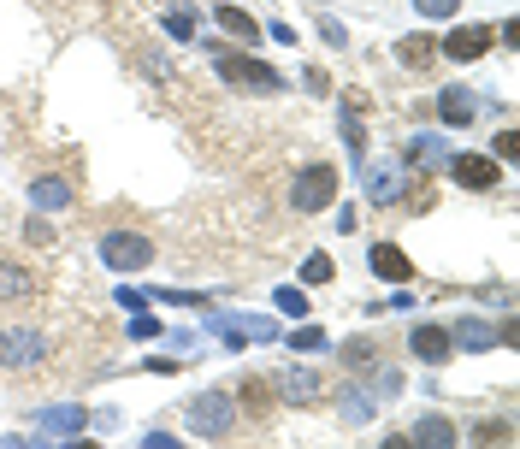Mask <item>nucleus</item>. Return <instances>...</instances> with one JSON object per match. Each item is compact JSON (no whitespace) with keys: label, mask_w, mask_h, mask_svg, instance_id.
Masks as SVG:
<instances>
[{"label":"nucleus","mask_w":520,"mask_h":449,"mask_svg":"<svg viewBox=\"0 0 520 449\" xmlns=\"http://www.w3.org/2000/svg\"><path fill=\"white\" fill-rule=\"evenodd\" d=\"M184 420H190L195 438L219 444V438H231V432H237V396H231V390H201V396H190Z\"/></svg>","instance_id":"nucleus-1"},{"label":"nucleus","mask_w":520,"mask_h":449,"mask_svg":"<svg viewBox=\"0 0 520 449\" xmlns=\"http://www.w3.org/2000/svg\"><path fill=\"white\" fill-rule=\"evenodd\" d=\"M290 207H296V213H325V207H337V166H331V160L302 166V172L290 178Z\"/></svg>","instance_id":"nucleus-2"},{"label":"nucleus","mask_w":520,"mask_h":449,"mask_svg":"<svg viewBox=\"0 0 520 449\" xmlns=\"http://www.w3.org/2000/svg\"><path fill=\"white\" fill-rule=\"evenodd\" d=\"M48 349H54V337L36 331V325H12V331H0V367H6V373H30V367H42Z\"/></svg>","instance_id":"nucleus-3"},{"label":"nucleus","mask_w":520,"mask_h":449,"mask_svg":"<svg viewBox=\"0 0 520 449\" xmlns=\"http://www.w3.org/2000/svg\"><path fill=\"white\" fill-rule=\"evenodd\" d=\"M95 255L101 266H113V272H148V260H154V243L142 237V231H101V243H95Z\"/></svg>","instance_id":"nucleus-4"},{"label":"nucleus","mask_w":520,"mask_h":449,"mask_svg":"<svg viewBox=\"0 0 520 449\" xmlns=\"http://www.w3.org/2000/svg\"><path fill=\"white\" fill-rule=\"evenodd\" d=\"M213 65H219V77L231 83V89H255V95H272L284 77L272 71V65H260L255 54H231V48H219L213 54Z\"/></svg>","instance_id":"nucleus-5"},{"label":"nucleus","mask_w":520,"mask_h":449,"mask_svg":"<svg viewBox=\"0 0 520 449\" xmlns=\"http://www.w3.org/2000/svg\"><path fill=\"white\" fill-rule=\"evenodd\" d=\"M361 190H367L373 207H396V201L408 195V178H402L396 160H367V154H361Z\"/></svg>","instance_id":"nucleus-6"},{"label":"nucleus","mask_w":520,"mask_h":449,"mask_svg":"<svg viewBox=\"0 0 520 449\" xmlns=\"http://www.w3.org/2000/svg\"><path fill=\"white\" fill-rule=\"evenodd\" d=\"M207 331H219L231 349H243L249 337H255V343H272V337H278V325L260 320V314H213V320H207Z\"/></svg>","instance_id":"nucleus-7"},{"label":"nucleus","mask_w":520,"mask_h":449,"mask_svg":"<svg viewBox=\"0 0 520 449\" xmlns=\"http://www.w3.org/2000/svg\"><path fill=\"white\" fill-rule=\"evenodd\" d=\"M438 54H450L455 65H479L491 54V30H485V24H455L450 36L438 42Z\"/></svg>","instance_id":"nucleus-8"},{"label":"nucleus","mask_w":520,"mask_h":449,"mask_svg":"<svg viewBox=\"0 0 520 449\" xmlns=\"http://www.w3.org/2000/svg\"><path fill=\"white\" fill-rule=\"evenodd\" d=\"M444 166H450V178L461 190H497V178H503V166L491 154H450Z\"/></svg>","instance_id":"nucleus-9"},{"label":"nucleus","mask_w":520,"mask_h":449,"mask_svg":"<svg viewBox=\"0 0 520 449\" xmlns=\"http://www.w3.org/2000/svg\"><path fill=\"white\" fill-rule=\"evenodd\" d=\"M408 349H414V361H426V367H444L455 349H450V325H414L408 331Z\"/></svg>","instance_id":"nucleus-10"},{"label":"nucleus","mask_w":520,"mask_h":449,"mask_svg":"<svg viewBox=\"0 0 520 449\" xmlns=\"http://www.w3.org/2000/svg\"><path fill=\"white\" fill-rule=\"evenodd\" d=\"M438 119H444L450 130L473 125V119H479V95H473L467 83H450V89H438Z\"/></svg>","instance_id":"nucleus-11"},{"label":"nucleus","mask_w":520,"mask_h":449,"mask_svg":"<svg viewBox=\"0 0 520 449\" xmlns=\"http://www.w3.org/2000/svg\"><path fill=\"white\" fill-rule=\"evenodd\" d=\"M36 426H42L48 438H83V432H89V408H77V402L42 408V414H36Z\"/></svg>","instance_id":"nucleus-12"},{"label":"nucleus","mask_w":520,"mask_h":449,"mask_svg":"<svg viewBox=\"0 0 520 449\" xmlns=\"http://www.w3.org/2000/svg\"><path fill=\"white\" fill-rule=\"evenodd\" d=\"M373 408H379L373 385H337V420H343V426H367Z\"/></svg>","instance_id":"nucleus-13"},{"label":"nucleus","mask_w":520,"mask_h":449,"mask_svg":"<svg viewBox=\"0 0 520 449\" xmlns=\"http://www.w3.org/2000/svg\"><path fill=\"white\" fill-rule=\"evenodd\" d=\"M450 349H467V355H485V349H497V325H485L479 314L455 320V325H450Z\"/></svg>","instance_id":"nucleus-14"},{"label":"nucleus","mask_w":520,"mask_h":449,"mask_svg":"<svg viewBox=\"0 0 520 449\" xmlns=\"http://www.w3.org/2000/svg\"><path fill=\"white\" fill-rule=\"evenodd\" d=\"M396 65L402 71H426V65L438 60V42H432V30H414V36H396Z\"/></svg>","instance_id":"nucleus-15"},{"label":"nucleus","mask_w":520,"mask_h":449,"mask_svg":"<svg viewBox=\"0 0 520 449\" xmlns=\"http://www.w3.org/2000/svg\"><path fill=\"white\" fill-rule=\"evenodd\" d=\"M450 154H455V148L444 142V136H438V130H420V136L408 142V160H414L420 172H438V166H444Z\"/></svg>","instance_id":"nucleus-16"},{"label":"nucleus","mask_w":520,"mask_h":449,"mask_svg":"<svg viewBox=\"0 0 520 449\" xmlns=\"http://www.w3.org/2000/svg\"><path fill=\"white\" fill-rule=\"evenodd\" d=\"M373 272H379L385 284H408V278H414V260L402 255L396 243H373Z\"/></svg>","instance_id":"nucleus-17"},{"label":"nucleus","mask_w":520,"mask_h":449,"mask_svg":"<svg viewBox=\"0 0 520 449\" xmlns=\"http://www.w3.org/2000/svg\"><path fill=\"white\" fill-rule=\"evenodd\" d=\"M213 18H219V30H231V36H237L243 48H255L260 36H266V30H260L255 18H249L243 6H231V0H225V6H213Z\"/></svg>","instance_id":"nucleus-18"},{"label":"nucleus","mask_w":520,"mask_h":449,"mask_svg":"<svg viewBox=\"0 0 520 449\" xmlns=\"http://www.w3.org/2000/svg\"><path fill=\"white\" fill-rule=\"evenodd\" d=\"M408 444H432V449L455 444V426H450V414H420V420H414V432H408Z\"/></svg>","instance_id":"nucleus-19"},{"label":"nucleus","mask_w":520,"mask_h":449,"mask_svg":"<svg viewBox=\"0 0 520 449\" xmlns=\"http://www.w3.org/2000/svg\"><path fill=\"white\" fill-rule=\"evenodd\" d=\"M278 390H284L290 402H314V396H320V373H314V367H284V373H278Z\"/></svg>","instance_id":"nucleus-20"},{"label":"nucleus","mask_w":520,"mask_h":449,"mask_svg":"<svg viewBox=\"0 0 520 449\" xmlns=\"http://www.w3.org/2000/svg\"><path fill=\"white\" fill-rule=\"evenodd\" d=\"M30 296H36V278H30L24 266L0 260V302H30Z\"/></svg>","instance_id":"nucleus-21"},{"label":"nucleus","mask_w":520,"mask_h":449,"mask_svg":"<svg viewBox=\"0 0 520 449\" xmlns=\"http://www.w3.org/2000/svg\"><path fill=\"white\" fill-rule=\"evenodd\" d=\"M30 201H36L42 213H60V207H71V184H65V178H36V184H30Z\"/></svg>","instance_id":"nucleus-22"},{"label":"nucleus","mask_w":520,"mask_h":449,"mask_svg":"<svg viewBox=\"0 0 520 449\" xmlns=\"http://www.w3.org/2000/svg\"><path fill=\"white\" fill-rule=\"evenodd\" d=\"M337 355H343L355 373H373V367H379V343H367V337H349V343H337Z\"/></svg>","instance_id":"nucleus-23"},{"label":"nucleus","mask_w":520,"mask_h":449,"mask_svg":"<svg viewBox=\"0 0 520 449\" xmlns=\"http://www.w3.org/2000/svg\"><path fill=\"white\" fill-rule=\"evenodd\" d=\"M160 24H166V36H172V42H195V6H184V0H172Z\"/></svg>","instance_id":"nucleus-24"},{"label":"nucleus","mask_w":520,"mask_h":449,"mask_svg":"<svg viewBox=\"0 0 520 449\" xmlns=\"http://www.w3.org/2000/svg\"><path fill=\"white\" fill-rule=\"evenodd\" d=\"M272 308H278V314H290V320H308V314H314V302H308L296 284H278V290H272Z\"/></svg>","instance_id":"nucleus-25"},{"label":"nucleus","mask_w":520,"mask_h":449,"mask_svg":"<svg viewBox=\"0 0 520 449\" xmlns=\"http://www.w3.org/2000/svg\"><path fill=\"white\" fill-rule=\"evenodd\" d=\"M509 438H515L509 420H479V426H473V444H509Z\"/></svg>","instance_id":"nucleus-26"},{"label":"nucleus","mask_w":520,"mask_h":449,"mask_svg":"<svg viewBox=\"0 0 520 449\" xmlns=\"http://www.w3.org/2000/svg\"><path fill=\"white\" fill-rule=\"evenodd\" d=\"M331 272H337V266H331V255H308V260H302V284H325Z\"/></svg>","instance_id":"nucleus-27"},{"label":"nucleus","mask_w":520,"mask_h":449,"mask_svg":"<svg viewBox=\"0 0 520 449\" xmlns=\"http://www.w3.org/2000/svg\"><path fill=\"white\" fill-rule=\"evenodd\" d=\"M343 142H349V154H355V160L367 154V130H361V119H355V113H343Z\"/></svg>","instance_id":"nucleus-28"},{"label":"nucleus","mask_w":520,"mask_h":449,"mask_svg":"<svg viewBox=\"0 0 520 449\" xmlns=\"http://www.w3.org/2000/svg\"><path fill=\"white\" fill-rule=\"evenodd\" d=\"M290 349H331V337L320 325H302V331H290Z\"/></svg>","instance_id":"nucleus-29"},{"label":"nucleus","mask_w":520,"mask_h":449,"mask_svg":"<svg viewBox=\"0 0 520 449\" xmlns=\"http://www.w3.org/2000/svg\"><path fill=\"white\" fill-rule=\"evenodd\" d=\"M414 12H420V18H455L461 0H414Z\"/></svg>","instance_id":"nucleus-30"},{"label":"nucleus","mask_w":520,"mask_h":449,"mask_svg":"<svg viewBox=\"0 0 520 449\" xmlns=\"http://www.w3.org/2000/svg\"><path fill=\"white\" fill-rule=\"evenodd\" d=\"M130 337H136V343H148V337H160V320L136 308V320H130Z\"/></svg>","instance_id":"nucleus-31"},{"label":"nucleus","mask_w":520,"mask_h":449,"mask_svg":"<svg viewBox=\"0 0 520 449\" xmlns=\"http://www.w3.org/2000/svg\"><path fill=\"white\" fill-rule=\"evenodd\" d=\"M24 243L48 249V243H54V225H48V219H30V225H24Z\"/></svg>","instance_id":"nucleus-32"},{"label":"nucleus","mask_w":520,"mask_h":449,"mask_svg":"<svg viewBox=\"0 0 520 449\" xmlns=\"http://www.w3.org/2000/svg\"><path fill=\"white\" fill-rule=\"evenodd\" d=\"M491 154H497V160H515V154H520V136H515V130H497Z\"/></svg>","instance_id":"nucleus-33"},{"label":"nucleus","mask_w":520,"mask_h":449,"mask_svg":"<svg viewBox=\"0 0 520 449\" xmlns=\"http://www.w3.org/2000/svg\"><path fill=\"white\" fill-rule=\"evenodd\" d=\"M320 36L331 42V48H349V30H343L337 18H320Z\"/></svg>","instance_id":"nucleus-34"},{"label":"nucleus","mask_w":520,"mask_h":449,"mask_svg":"<svg viewBox=\"0 0 520 449\" xmlns=\"http://www.w3.org/2000/svg\"><path fill=\"white\" fill-rule=\"evenodd\" d=\"M243 396H249V408L266 414V379H243Z\"/></svg>","instance_id":"nucleus-35"},{"label":"nucleus","mask_w":520,"mask_h":449,"mask_svg":"<svg viewBox=\"0 0 520 449\" xmlns=\"http://www.w3.org/2000/svg\"><path fill=\"white\" fill-rule=\"evenodd\" d=\"M113 302L130 308V314H136V308H148V296H142V290H130V284H119V296H113Z\"/></svg>","instance_id":"nucleus-36"},{"label":"nucleus","mask_w":520,"mask_h":449,"mask_svg":"<svg viewBox=\"0 0 520 449\" xmlns=\"http://www.w3.org/2000/svg\"><path fill=\"white\" fill-rule=\"evenodd\" d=\"M497 343H503V349H515V343H520V325L503 320V325H497Z\"/></svg>","instance_id":"nucleus-37"},{"label":"nucleus","mask_w":520,"mask_h":449,"mask_svg":"<svg viewBox=\"0 0 520 449\" xmlns=\"http://www.w3.org/2000/svg\"><path fill=\"white\" fill-rule=\"evenodd\" d=\"M142 444H148V449H178V438H172V432H148Z\"/></svg>","instance_id":"nucleus-38"}]
</instances>
